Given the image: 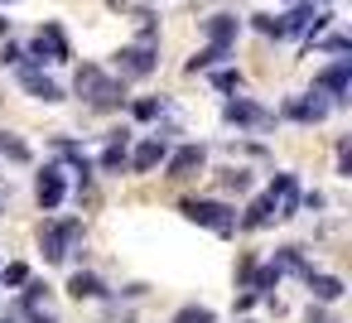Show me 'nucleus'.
<instances>
[{
    "instance_id": "nucleus-8",
    "label": "nucleus",
    "mask_w": 352,
    "mask_h": 323,
    "mask_svg": "<svg viewBox=\"0 0 352 323\" xmlns=\"http://www.w3.org/2000/svg\"><path fill=\"white\" fill-rule=\"evenodd\" d=\"M347 82H352V58H338L333 68H323L314 78L318 97H328V107H347Z\"/></svg>"
},
{
    "instance_id": "nucleus-26",
    "label": "nucleus",
    "mask_w": 352,
    "mask_h": 323,
    "mask_svg": "<svg viewBox=\"0 0 352 323\" xmlns=\"http://www.w3.org/2000/svg\"><path fill=\"white\" fill-rule=\"evenodd\" d=\"M212 87L217 92H241V73L236 68H212Z\"/></svg>"
},
{
    "instance_id": "nucleus-14",
    "label": "nucleus",
    "mask_w": 352,
    "mask_h": 323,
    "mask_svg": "<svg viewBox=\"0 0 352 323\" xmlns=\"http://www.w3.org/2000/svg\"><path fill=\"white\" fill-rule=\"evenodd\" d=\"M203 34H208V44L232 49L236 34H241V20H236V15H208V20H203Z\"/></svg>"
},
{
    "instance_id": "nucleus-34",
    "label": "nucleus",
    "mask_w": 352,
    "mask_h": 323,
    "mask_svg": "<svg viewBox=\"0 0 352 323\" xmlns=\"http://www.w3.org/2000/svg\"><path fill=\"white\" fill-rule=\"evenodd\" d=\"M6 203H10V183H6V188H0V212H6Z\"/></svg>"
},
{
    "instance_id": "nucleus-1",
    "label": "nucleus",
    "mask_w": 352,
    "mask_h": 323,
    "mask_svg": "<svg viewBox=\"0 0 352 323\" xmlns=\"http://www.w3.org/2000/svg\"><path fill=\"white\" fill-rule=\"evenodd\" d=\"M73 92H78L92 111H116V107L126 102V82H121V78H107L97 63H82V68H78Z\"/></svg>"
},
{
    "instance_id": "nucleus-36",
    "label": "nucleus",
    "mask_w": 352,
    "mask_h": 323,
    "mask_svg": "<svg viewBox=\"0 0 352 323\" xmlns=\"http://www.w3.org/2000/svg\"><path fill=\"white\" fill-rule=\"evenodd\" d=\"M241 323H251V318H241Z\"/></svg>"
},
{
    "instance_id": "nucleus-5",
    "label": "nucleus",
    "mask_w": 352,
    "mask_h": 323,
    "mask_svg": "<svg viewBox=\"0 0 352 323\" xmlns=\"http://www.w3.org/2000/svg\"><path fill=\"white\" fill-rule=\"evenodd\" d=\"M73 58V49H68V34H63V25H44L39 34H34V44H30V54H25V68H39V63H68Z\"/></svg>"
},
{
    "instance_id": "nucleus-24",
    "label": "nucleus",
    "mask_w": 352,
    "mask_h": 323,
    "mask_svg": "<svg viewBox=\"0 0 352 323\" xmlns=\"http://www.w3.org/2000/svg\"><path fill=\"white\" fill-rule=\"evenodd\" d=\"M97 169H102V174H121V169H126V145H107L102 159H97Z\"/></svg>"
},
{
    "instance_id": "nucleus-31",
    "label": "nucleus",
    "mask_w": 352,
    "mask_h": 323,
    "mask_svg": "<svg viewBox=\"0 0 352 323\" xmlns=\"http://www.w3.org/2000/svg\"><path fill=\"white\" fill-rule=\"evenodd\" d=\"M25 323H58L54 309H25Z\"/></svg>"
},
{
    "instance_id": "nucleus-27",
    "label": "nucleus",
    "mask_w": 352,
    "mask_h": 323,
    "mask_svg": "<svg viewBox=\"0 0 352 323\" xmlns=\"http://www.w3.org/2000/svg\"><path fill=\"white\" fill-rule=\"evenodd\" d=\"M0 280H6L10 289H25V280H30V265H20V260H10L6 270H0Z\"/></svg>"
},
{
    "instance_id": "nucleus-18",
    "label": "nucleus",
    "mask_w": 352,
    "mask_h": 323,
    "mask_svg": "<svg viewBox=\"0 0 352 323\" xmlns=\"http://www.w3.org/2000/svg\"><path fill=\"white\" fill-rule=\"evenodd\" d=\"M270 265H275L280 275H299V280L314 270V265H309V256H304V246H280V251L270 256Z\"/></svg>"
},
{
    "instance_id": "nucleus-10",
    "label": "nucleus",
    "mask_w": 352,
    "mask_h": 323,
    "mask_svg": "<svg viewBox=\"0 0 352 323\" xmlns=\"http://www.w3.org/2000/svg\"><path fill=\"white\" fill-rule=\"evenodd\" d=\"M328 111H333V107H328V97H318V92H309V97H285V107H280V116H285V121H299V126H318Z\"/></svg>"
},
{
    "instance_id": "nucleus-7",
    "label": "nucleus",
    "mask_w": 352,
    "mask_h": 323,
    "mask_svg": "<svg viewBox=\"0 0 352 323\" xmlns=\"http://www.w3.org/2000/svg\"><path fill=\"white\" fill-rule=\"evenodd\" d=\"M208 169V145H179L164 155V179L169 183H188Z\"/></svg>"
},
{
    "instance_id": "nucleus-32",
    "label": "nucleus",
    "mask_w": 352,
    "mask_h": 323,
    "mask_svg": "<svg viewBox=\"0 0 352 323\" xmlns=\"http://www.w3.org/2000/svg\"><path fill=\"white\" fill-rule=\"evenodd\" d=\"M6 63H25V54L15 44H0V68H6Z\"/></svg>"
},
{
    "instance_id": "nucleus-25",
    "label": "nucleus",
    "mask_w": 352,
    "mask_h": 323,
    "mask_svg": "<svg viewBox=\"0 0 352 323\" xmlns=\"http://www.w3.org/2000/svg\"><path fill=\"white\" fill-rule=\"evenodd\" d=\"M212 318H217V313H212L208 304H184V309H179L169 323H212Z\"/></svg>"
},
{
    "instance_id": "nucleus-37",
    "label": "nucleus",
    "mask_w": 352,
    "mask_h": 323,
    "mask_svg": "<svg viewBox=\"0 0 352 323\" xmlns=\"http://www.w3.org/2000/svg\"><path fill=\"white\" fill-rule=\"evenodd\" d=\"M121 323H131V318H121Z\"/></svg>"
},
{
    "instance_id": "nucleus-16",
    "label": "nucleus",
    "mask_w": 352,
    "mask_h": 323,
    "mask_svg": "<svg viewBox=\"0 0 352 323\" xmlns=\"http://www.w3.org/2000/svg\"><path fill=\"white\" fill-rule=\"evenodd\" d=\"M304 285H309L314 304H338V299L347 294V285H342L338 275H318V270H309V275H304Z\"/></svg>"
},
{
    "instance_id": "nucleus-11",
    "label": "nucleus",
    "mask_w": 352,
    "mask_h": 323,
    "mask_svg": "<svg viewBox=\"0 0 352 323\" xmlns=\"http://www.w3.org/2000/svg\"><path fill=\"white\" fill-rule=\"evenodd\" d=\"M299 193H304V188H299L294 174H275V179H270V193H265V198L275 203V217H280V222L299 217Z\"/></svg>"
},
{
    "instance_id": "nucleus-30",
    "label": "nucleus",
    "mask_w": 352,
    "mask_h": 323,
    "mask_svg": "<svg viewBox=\"0 0 352 323\" xmlns=\"http://www.w3.org/2000/svg\"><path fill=\"white\" fill-rule=\"evenodd\" d=\"M304 323H342L338 313H328L323 304H309V313H304Z\"/></svg>"
},
{
    "instance_id": "nucleus-13",
    "label": "nucleus",
    "mask_w": 352,
    "mask_h": 323,
    "mask_svg": "<svg viewBox=\"0 0 352 323\" xmlns=\"http://www.w3.org/2000/svg\"><path fill=\"white\" fill-rule=\"evenodd\" d=\"M20 87L34 97V102H44V107H54V102H63V87L49 78V73H39V68H25L20 63Z\"/></svg>"
},
{
    "instance_id": "nucleus-23",
    "label": "nucleus",
    "mask_w": 352,
    "mask_h": 323,
    "mask_svg": "<svg viewBox=\"0 0 352 323\" xmlns=\"http://www.w3.org/2000/svg\"><path fill=\"white\" fill-rule=\"evenodd\" d=\"M131 116H135V121H160V116H164V97H140V102L131 107Z\"/></svg>"
},
{
    "instance_id": "nucleus-3",
    "label": "nucleus",
    "mask_w": 352,
    "mask_h": 323,
    "mask_svg": "<svg viewBox=\"0 0 352 323\" xmlns=\"http://www.w3.org/2000/svg\"><path fill=\"white\" fill-rule=\"evenodd\" d=\"M155 68H160V39H155V25H145V34L116 54V73L121 82H131V78H150Z\"/></svg>"
},
{
    "instance_id": "nucleus-28",
    "label": "nucleus",
    "mask_w": 352,
    "mask_h": 323,
    "mask_svg": "<svg viewBox=\"0 0 352 323\" xmlns=\"http://www.w3.org/2000/svg\"><path fill=\"white\" fill-rule=\"evenodd\" d=\"M338 179H352V145H347V135L338 140Z\"/></svg>"
},
{
    "instance_id": "nucleus-35",
    "label": "nucleus",
    "mask_w": 352,
    "mask_h": 323,
    "mask_svg": "<svg viewBox=\"0 0 352 323\" xmlns=\"http://www.w3.org/2000/svg\"><path fill=\"white\" fill-rule=\"evenodd\" d=\"M0 34H10V20H0Z\"/></svg>"
},
{
    "instance_id": "nucleus-20",
    "label": "nucleus",
    "mask_w": 352,
    "mask_h": 323,
    "mask_svg": "<svg viewBox=\"0 0 352 323\" xmlns=\"http://www.w3.org/2000/svg\"><path fill=\"white\" fill-rule=\"evenodd\" d=\"M227 58H232V49H222V44H208V49H198V54H193L184 68H188V73H212V68H222Z\"/></svg>"
},
{
    "instance_id": "nucleus-6",
    "label": "nucleus",
    "mask_w": 352,
    "mask_h": 323,
    "mask_svg": "<svg viewBox=\"0 0 352 323\" xmlns=\"http://www.w3.org/2000/svg\"><path fill=\"white\" fill-rule=\"evenodd\" d=\"M222 121L227 126H241V131H270L275 126V111L270 107H261V102H251V97H227V107H222Z\"/></svg>"
},
{
    "instance_id": "nucleus-17",
    "label": "nucleus",
    "mask_w": 352,
    "mask_h": 323,
    "mask_svg": "<svg viewBox=\"0 0 352 323\" xmlns=\"http://www.w3.org/2000/svg\"><path fill=\"white\" fill-rule=\"evenodd\" d=\"M68 294L82 304V299H107V280L102 275H92V270H73L68 275Z\"/></svg>"
},
{
    "instance_id": "nucleus-12",
    "label": "nucleus",
    "mask_w": 352,
    "mask_h": 323,
    "mask_svg": "<svg viewBox=\"0 0 352 323\" xmlns=\"http://www.w3.org/2000/svg\"><path fill=\"white\" fill-rule=\"evenodd\" d=\"M63 193H68V183H63V164H44L39 179H34V198H39V208L54 212V208L63 203Z\"/></svg>"
},
{
    "instance_id": "nucleus-9",
    "label": "nucleus",
    "mask_w": 352,
    "mask_h": 323,
    "mask_svg": "<svg viewBox=\"0 0 352 323\" xmlns=\"http://www.w3.org/2000/svg\"><path fill=\"white\" fill-rule=\"evenodd\" d=\"M169 150H174V145L155 131L150 140H140L135 150H126V169H131V174H150V169H160V164H164V155H169Z\"/></svg>"
},
{
    "instance_id": "nucleus-19",
    "label": "nucleus",
    "mask_w": 352,
    "mask_h": 323,
    "mask_svg": "<svg viewBox=\"0 0 352 323\" xmlns=\"http://www.w3.org/2000/svg\"><path fill=\"white\" fill-rule=\"evenodd\" d=\"M280 280H285V275H280V270L265 260V265H256V270L246 275V289H251L256 299H275V285H280Z\"/></svg>"
},
{
    "instance_id": "nucleus-4",
    "label": "nucleus",
    "mask_w": 352,
    "mask_h": 323,
    "mask_svg": "<svg viewBox=\"0 0 352 323\" xmlns=\"http://www.w3.org/2000/svg\"><path fill=\"white\" fill-rule=\"evenodd\" d=\"M179 212H184L188 222H198V227L217 232V236H236V208H232V203H222V198H184V203H179Z\"/></svg>"
},
{
    "instance_id": "nucleus-21",
    "label": "nucleus",
    "mask_w": 352,
    "mask_h": 323,
    "mask_svg": "<svg viewBox=\"0 0 352 323\" xmlns=\"http://www.w3.org/2000/svg\"><path fill=\"white\" fill-rule=\"evenodd\" d=\"M0 159H10V164H30L34 155H30V145H25L20 135H10V131H0Z\"/></svg>"
},
{
    "instance_id": "nucleus-22",
    "label": "nucleus",
    "mask_w": 352,
    "mask_h": 323,
    "mask_svg": "<svg viewBox=\"0 0 352 323\" xmlns=\"http://www.w3.org/2000/svg\"><path fill=\"white\" fill-rule=\"evenodd\" d=\"M217 183H222L227 193H251V169L232 164V169H222V174H217Z\"/></svg>"
},
{
    "instance_id": "nucleus-29",
    "label": "nucleus",
    "mask_w": 352,
    "mask_h": 323,
    "mask_svg": "<svg viewBox=\"0 0 352 323\" xmlns=\"http://www.w3.org/2000/svg\"><path fill=\"white\" fill-rule=\"evenodd\" d=\"M251 25H256L261 34H275V39H280V15H251Z\"/></svg>"
},
{
    "instance_id": "nucleus-2",
    "label": "nucleus",
    "mask_w": 352,
    "mask_h": 323,
    "mask_svg": "<svg viewBox=\"0 0 352 323\" xmlns=\"http://www.w3.org/2000/svg\"><path fill=\"white\" fill-rule=\"evenodd\" d=\"M39 251L49 265H63L73 251H82V217H54L39 227Z\"/></svg>"
},
{
    "instance_id": "nucleus-15",
    "label": "nucleus",
    "mask_w": 352,
    "mask_h": 323,
    "mask_svg": "<svg viewBox=\"0 0 352 323\" xmlns=\"http://www.w3.org/2000/svg\"><path fill=\"white\" fill-rule=\"evenodd\" d=\"M270 222H275V203L261 193V198H251L246 212L236 217V232H261V227H270Z\"/></svg>"
},
{
    "instance_id": "nucleus-33",
    "label": "nucleus",
    "mask_w": 352,
    "mask_h": 323,
    "mask_svg": "<svg viewBox=\"0 0 352 323\" xmlns=\"http://www.w3.org/2000/svg\"><path fill=\"white\" fill-rule=\"evenodd\" d=\"M323 49H328V54H347V49H352V44H347V39H342V34H328V39H323Z\"/></svg>"
}]
</instances>
